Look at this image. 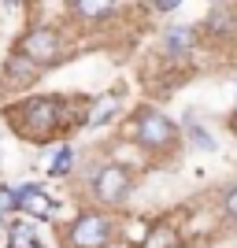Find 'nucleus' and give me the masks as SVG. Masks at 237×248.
<instances>
[{"instance_id":"nucleus-17","label":"nucleus","mask_w":237,"mask_h":248,"mask_svg":"<svg viewBox=\"0 0 237 248\" xmlns=\"http://www.w3.org/2000/svg\"><path fill=\"white\" fill-rule=\"evenodd\" d=\"M15 211V189L0 186V226H8V215Z\"/></svg>"},{"instance_id":"nucleus-1","label":"nucleus","mask_w":237,"mask_h":248,"mask_svg":"<svg viewBox=\"0 0 237 248\" xmlns=\"http://www.w3.org/2000/svg\"><path fill=\"white\" fill-rule=\"evenodd\" d=\"M74 96H19L15 104L4 108V123L11 126V134H19L30 145H48L52 137H60L71 126H85V115L78 111Z\"/></svg>"},{"instance_id":"nucleus-21","label":"nucleus","mask_w":237,"mask_h":248,"mask_svg":"<svg viewBox=\"0 0 237 248\" xmlns=\"http://www.w3.org/2000/svg\"><path fill=\"white\" fill-rule=\"evenodd\" d=\"M211 4H215V8H226V4H234V0H211Z\"/></svg>"},{"instance_id":"nucleus-24","label":"nucleus","mask_w":237,"mask_h":248,"mask_svg":"<svg viewBox=\"0 0 237 248\" xmlns=\"http://www.w3.org/2000/svg\"><path fill=\"white\" fill-rule=\"evenodd\" d=\"M111 248H115V245H111ZM119 248H130V245H119Z\"/></svg>"},{"instance_id":"nucleus-3","label":"nucleus","mask_w":237,"mask_h":248,"mask_svg":"<svg viewBox=\"0 0 237 248\" xmlns=\"http://www.w3.org/2000/svg\"><path fill=\"white\" fill-rule=\"evenodd\" d=\"M126 130V141H134L141 152H148L152 159H167L174 155V148L182 145V126H174L159 108L152 104H137L130 123L123 126Z\"/></svg>"},{"instance_id":"nucleus-11","label":"nucleus","mask_w":237,"mask_h":248,"mask_svg":"<svg viewBox=\"0 0 237 248\" xmlns=\"http://www.w3.org/2000/svg\"><path fill=\"white\" fill-rule=\"evenodd\" d=\"M178 245H182V226L171 218H156V222H148V233L137 248H178Z\"/></svg>"},{"instance_id":"nucleus-15","label":"nucleus","mask_w":237,"mask_h":248,"mask_svg":"<svg viewBox=\"0 0 237 248\" xmlns=\"http://www.w3.org/2000/svg\"><path fill=\"white\" fill-rule=\"evenodd\" d=\"M182 137H186V141L196 148V152H215V148H219V141L211 137V130H207V126H196V119H193V115H186Z\"/></svg>"},{"instance_id":"nucleus-4","label":"nucleus","mask_w":237,"mask_h":248,"mask_svg":"<svg viewBox=\"0 0 237 248\" xmlns=\"http://www.w3.org/2000/svg\"><path fill=\"white\" fill-rule=\"evenodd\" d=\"M119 222L104 207H82L71 222L60 226V248H111Z\"/></svg>"},{"instance_id":"nucleus-5","label":"nucleus","mask_w":237,"mask_h":248,"mask_svg":"<svg viewBox=\"0 0 237 248\" xmlns=\"http://www.w3.org/2000/svg\"><path fill=\"white\" fill-rule=\"evenodd\" d=\"M15 48L45 71V67H56V63H63L71 56V33L63 26H52V22H33L19 33Z\"/></svg>"},{"instance_id":"nucleus-12","label":"nucleus","mask_w":237,"mask_h":248,"mask_svg":"<svg viewBox=\"0 0 237 248\" xmlns=\"http://www.w3.org/2000/svg\"><path fill=\"white\" fill-rule=\"evenodd\" d=\"M119 111H123V100H119V93H104V96H96V100L89 104V115H85V130H100V126L115 123V119H119Z\"/></svg>"},{"instance_id":"nucleus-25","label":"nucleus","mask_w":237,"mask_h":248,"mask_svg":"<svg viewBox=\"0 0 237 248\" xmlns=\"http://www.w3.org/2000/svg\"><path fill=\"white\" fill-rule=\"evenodd\" d=\"M234 85H237V74H234Z\"/></svg>"},{"instance_id":"nucleus-18","label":"nucleus","mask_w":237,"mask_h":248,"mask_svg":"<svg viewBox=\"0 0 237 248\" xmlns=\"http://www.w3.org/2000/svg\"><path fill=\"white\" fill-rule=\"evenodd\" d=\"M178 8H182V0H152V11H159V15H171Z\"/></svg>"},{"instance_id":"nucleus-8","label":"nucleus","mask_w":237,"mask_h":248,"mask_svg":"<svg viewBox=\"0 0 237 248\" xmlns=\"http://www.w3.org/2000/svg\"><path fill=\"white\" fill-rule=\"evenodd\" d=\"M119 15V0H78L71 8V19L78 26H104Z\"/></svg>"},{"instance_id":"nucleus-13","label":"nucleus","mask_w":237,"mask_h":248,"mask_svg":"<svg viewBox=\"0 0 237 248\" xmlns=\"http://www.w3.org/2000/svg\"><path fill=\"white\" fill-rule=\"evenodd\" d=\"M200 30H207V37H234V33H237V15H234V11H226V8H215L204 19Z\"/></svg>"},{"instance_id":"nucleus-7","label":"nucleus","mask_w":237,"mask_h":248,"mask_svg":"<svg viewBox=\"0 0 237 248\" xmlns=\"http://www.w3.org/2000/svg\"><path fill=\"white\" fill-rule=\"evenodd\" d=\"M37 78H41V67L33 60H26L19 48H11L8 60H4V67H0V85L11 89V93H22V89H33Z\"/></svg>"},{"instance_id":"nucleus-20","label":"nucleus","mask_w":237,"mask_h":248,"mask_svg":"<svg viewBox=\"0 0 237 248\" xmlns=\"http://www.w3.org/2000/svg\"><path fill=\"white\" fill-rule=\"evenodd\" d=\"M0 4H4V8H22L26 0H0Z\"/></svg>"},{"instance_id":"nucleus-10","label":"nucleus","mask_w":237,"mask_h":248,"mask_svg":"<svg viewBox=\"0 0 237 248\" xmlns=\"http://www.w3.org/2000/svg\"><path fill=\"white\" fill-rule=\"evenodd\" d=\"M4 245L8 248H37V222L30 215H19V218H8L4 226Z\"/></svg>"},{"instance_id":"nucleus-23","label":"nucleus","mask_w":237,"mask_h":248,"mask_svg":"<svg viewBox=\"0 0 237 248\" xmlns=\"http://www.w3.org/2000/svg\"><path fill=\"white\" fill-rule=\"evenodd\" d=\"M178 248H196V245H178Z\"/></svg>"},{"instance_id":"nucleus-22","label":"nucleus","mask_w":237,"mask_h":248,"mask_svg":"<svg viewBox=\"0 0 237 248\" xmlns=\"http://www.w3.org/2000/svg\"><path fill=\"white\" fill-rule=\"evenodd\" d=\"M60 4H67V8H74V4H78V0H60Z\"/></svg>"},{"instance_id":"nucleus-9","label":"nucleus","mask_w":237,"mask_h":248,"mask_svg":"<svg viewBox=\"0 0 237 248\" xmlns=\"http://www.w3.org/2000/svg\"><path fill=\"white\" fill-rule=\"evenodd\" d=\"M196 26H167L163 30V52L171 60H189L196 48Z\"/></svg>"},{"instance_id":"nucleus-26","label":"nucleus","mask_w":237,"mask_h":248,"mask_svg":"<svg viewBox=\"0 0 237 248\" xmlns=\"http://www.w3.org/2000/svg\"><path fill=\"white\" fill-rule=\"evenodd\" d=\"M37 248H48V245H37Z\"/></svg>"},{"instance_id":"nucleus-19","label":"nucleus","mask_w":237,"mask_h":248,"mask_svg":"<svg viewBox=\"0 0 237 248\" xmlns=\"http://www.w3.org/2000/svg\"><path fill=\"white\" fill-rule=\"evenodd\" d=\"M226 126H230V134H237V108L230 111V119H226Z\"/></svg>"},{"instance_id":"nucleus-6","label":"nucleus","mask_w":237,"mask_h":248,"mask_svg":"<svg viewBox=\"0 0 237 248\" xmlns=\"http://www.w3.org/2000/svg\"><path fill=\"white\" fill-rule=\"evenodd\" d=\"M15 211L30 215L33 222H48L60 215V204L45 193L41 182H22V186H15Z\"/></svg>"},{"instance_id":"nucleus-2","label":"nucleus","mask_w":237,"mask_h":248,"mask_svg":"<svg viewBox=\"0 0 237 248\" xmlns=\"http://www.w3.org/2000/svg\"><path fill=\"white\" fill-rule=\"evenodd\" d=\"M74 178H78V186L85 189L89 204L104 207V211H119V207H126L130 197H134V189H137L134 170H130L126 163H119V159H93L89 167L78 163Z\"/></svg>"},{"instance_id":"nucleus-16","label":"nucleus","mask_w":237,"mask_h":248,"mask_svg":"<svg viewBox=\"0 0 237 248\" xmlns=\"http://www.w3.org/2000/svg\"><path fill=\"white\" fill-rule=\"evenodd\" d=\"M219 211H222V218H226L230 226H237V182H230L219 193Z\"/></svg>"},{"instance_id":"nucleus-14","label":"nucleus","mask_w":237,"mask_h":248,"mask_svg":"<svg viewBox=\"0 0 237 248\" xmlns=\"http://www.w3.org/2000/svg\"><path fill=\"white\" fill-rule=\"evenodd\" d=\"M74 170H78V152L71 145H60L48 159V178H74Z\"/></svg>"}]
</instances>
